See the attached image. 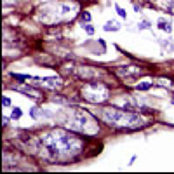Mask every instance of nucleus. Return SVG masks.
Segmentation results:
<instances>
[{"mask_svg": "<svg viewBox=\"0 0 174 174\" xmlns=\"http://www.w3.org/2000/svg\"><path fill=\"white\" fill-rule=\"evenodd\" d=\"M104 118L110 124H122V125H131V122H141L139 117L124 112H104Z\"/></svg>", "mask_w": 174, "mask_h": 174, "instance_id": "1", "label": "nucleus"}, {"mask_svg": "<svg viewBox=\"0 0 174 174\" xmlns=\"http://www.w3.org/2000/svg\"><path fill=\"white\" fill-rule=\"evenodd\" d=\"M118 28H120V26L117 25L115 21H110V23H106V25H104V30H106V31H117Z\"/></svg>", "mask_w": 174, "mask_h": 174, "instance_id": "2", "label": "nucleus"}, {"mask_svg": "<svg viewBox=\"0 0 174 174\" xmlns=\"http://www.w3.org/2000/svg\"><path fill=\"white\" fill-rule=\"evenodd\" d=\"M158 28L164 30V31H171V25L166 23V21H160V23H158Z\"/></svg>", "mask_w": 174, "mask_h": 174, "instance_id": "3", "label": "nucleus"}, {"mask_svg": "<svg viewBox=\"0 0 174 174\" xmlns=\"http://www.w3.org/2000/svg\"><path fill=\"white\" fill-rule=\"evenodd\" d=\"M138 26H139V30H146V28H150V23L148 21H141Z\"/></svg>", "mask_w": 174, "mask_h": 174, "instance_id": "4", "label": "nucleus"}, {"mask_svg": "<svg viewBox=\"0 0 174 174\" xmlns=\"http://www.w3.org/2000/svg\"><path fill=\"white\" fill-rule=\"evenodd\" d=\"M21 117V110L19 108H14V112H12V118H19Z\"/></svg>", "mask_w": 174, "mask_h": 174, "instance_id": "5", "label": "nucleus"}, {"mask_svg": "<svg viewBox=\"0 0 174 174\" xmlns=\"http://www.w3.org/2000/svg\"><path fill=\"white\" fill-rule=\"evenodd\" d=\"M117 14H118V16H120V17H125V11H124V9H120V7H118V5H117Z\"/></svg>", "mask_w": 174, "mask_h": 174, "instance_id": "6", "label": "nucleus"}, {"mask_svg": "<svg viewBox=\"0 0 174 174\" xmlns=\"http://www.w3.org/2000/svg\"><path fill=\"white\" fill-rule=\"evenodd\" d=\"M150 85H152V84H139V85H138V89H139V91H145V89H148Z\"/></svg>", "mask_w": 174, "mask_h": 174, "instance_id": "7", "label": "nucleus"}, {"mask_svg": "<svg viewBox=\"0 0 174 174\" xmlns=\"http://www.w3.org/2000/svg\"><path fill=\"white\" fill-rule=\"evenodd\" d=\"M91 19V14L89 12H82V21H89Z\"/></svg>", "mask_w": 174, "mask_h": 174, "instance_id": "8", "label": "nucleus"}, {"mask_svg": "<svg viewBox=\"0 0 174 174\" xmlns=\"http://www.w3.org/2000/svg\"><path fill=\"white\" fill-rule=\"evenodd\" d=\"M82 26L87 30V33H94V28H92V26H89V25H82Z\"/></svg>", "mask_w": 174, "mask_h": 174, "instance_id": "9", "label": "nucleus"}, {"mask_svg": "<svg viewBox=\"0 0 174 174\" xmlns=\"http://www.w3.org/2000/svg\"><path fill=\"white\" fill-rule=\"evenodd\" d=\"M4 104H5V106H9V104H11V99H9V98H4Z\"/></svg>", "mask_w": 174, "mask_h": 174, "instance_id": "10", "label": "nucleus"}]
</instances>
